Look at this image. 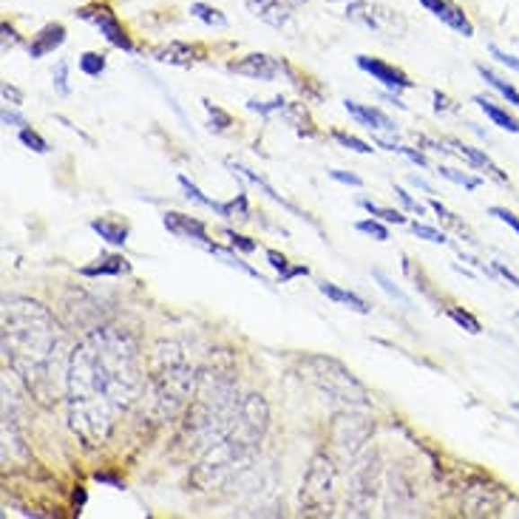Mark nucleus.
<instances>
[{
  "label": "nucleus",
  "mask_w": 519,
  "mask_h": 519,
  "mask_svg": "<svg viewBox=\"0 0 519 519\" xmlns=\"http://www.w3.org/2000/svg\"><path fill=\"white\" fill-rule=\"evenodd\" d=\"M139 357L128 335L100 330L75 349L68 364V418L85 443L111 435L136 395Z\"/></svg>",
  "instance_id": "f257e3e1"
},
{
  "label": "nucleus",
  "mask_w": 519,
  "mask_h": 519,
  "mask_svg": "<svg viewBox=\"0 0 519 519\" xmlns=\"http://www.w3.org/2000/svg\"><path fill=\"white\" fill-rule=\"evenodd\" d=\"M4 349L12 366L31 383L46 378V372L55 364L57 349V327L51 324V315L34 301L12 298L6 301L4 315Z\"/></svg>",
  "instance_id": "f03ea898"
},
{
  "label": "nucleus",
  "mask_w": 519,
  "mask_h": 519,
  "mask_svg": "<svg viewBox=\"0 0 519 519\" xmlns=\"http://www.w3.org/2000/svg\"><path fill=\"white\" fill-rule=\"evenodd\" d=\"M77 14L83 17V21L94 23V26L100 29L102 38L109 40L111 46H117V48H122V51H134L131 38L125 34V29H122L119 21H117V14H114L109 6H83Z\"/></svg>",
  "instance_id": "7ed1b4c3"
},
{
  "label": "nucleus",
  "mask_w": 519,
  "mask_h": 519,
  "mask_svg": "<svg viewBox=\"0 0 519 519\" xmlns=\"http://www.w3.org/2000/svg\"><path fill=\"white\" fill-rule=\"evenodd\" d=\"M357 68L366 71V75L372 80H378L383 88H389L391 94H398V92H409V88H415V83H411L400 68L395 66H389L378 57H366V55H357Z\"/></svg>",
  "instance_id": "20e7f679"
},
{
  "label": "nucleus",
  "mask_w": 519,
  "mask_h": 519,
  "mask_svg": "<svg viewBox=\"0 0 519 519\" xmlns=\"http://www.w3.org/2000/svg\"><path fill=\"white\" fill-rule=\"evenodd\" d=\"M250 14L259 17L261 23L273 26V29H287L293 21V12L284 0H244Z\"/></svg>",
  "instance_id": "39448f33"
},
{
  "label": "nucleus",
  "mask_w": 519,
  "mask_h": 519,
  "mask_svg": "<svg viewBox=\"0 0 519 519\" xmlns=\"http://www.w3.org/2000/svg\"><path fill=\"white\" fill-rule=\"evenodd\" d=\"M227 71H230V75L250 77V80L270 83V80H276V75H278V63H276L273 57H267V55H247V57L239 60V63H230Z\"/></svg>",
  "instance_id": "423d86ee"
},
{
  "label": "nucleus",
  "mask_w": 519,
  "mask_h": 519,
  "mask_svg": "<svg viewBox=\"0 0 519 519\" xmlns=\"http://www.w3.org/2000/svg\"><path fill=\"white\" fill-rule=\"evenodd\" d=\"M344 109L349 111V117H355L357 122L366 125V128L374 134H398L395 119H389L381 109H372V105H361V102H352V100L344 102Z\"/></svg>",
  "instance_id": "0eeeda50"
},
{
  "label": "nucleus",
  "mask_w": 519,
  "mask_h": 519,
  "mask_svg": "<svg viewBox=\"0 0 519 519\" xmlns=\"http://www.w3.org/2000/svg\"><path fill=\"white\" fill-rule=\"evenodd\" d=\"M163 224L173 233V236L179 239H193L199 242L202 247L210 244V236H207V227L196 219V216H185V213H165Z\"/></svg>",
  "instance_id": "6e6552de"
},
{
  "label": "nucleus",
  "mask_w": 519,
  "mask_h": 519,
  "mask_svg": "<svg viewBox=\"0 0 519 519\" xmlns=\"http://www.w3.org/2000/svg\"><path fill=\"white\" fill-rule=\"evenodd\" d=\"M63 43H66V26L63 23H48V26H43L38 34H34V40L29 43V57L40 60V57L51 55L55 48H60Z\"/></svg>",
  "instance_id": "1a4fd4ad"
},
{
  "label": "nucleus",
  "mask_w": 519,
  "mask_h": 519,
  "mask_svg": "<svg viewBox=\"0 0 519 519\" xmlns=\"http://www.w3.org/2000/svg\"><path fill=\"white\" fill-rule=\"evenodd\" d=\"M128 270H131V264L125 261L122 256L102 253L94 264H85L80 273H83L85 278H97V276H122V273H128Z\"/></svg>",
  "instance_id": "9d476101"
},
{
  "label": "nucleus",
  "mask_w": 519,
  "mask_h": 519,
  "mask_svg": "<svg viewBox=\"0 0 519 519\" xmlns=\"http://www.w3.org/2000/svg\"><path fill=\"white\" fill-rule=\"evenodd\" d=\"M318 290H321V295H327V298L335 301V303H344V307H349V310H355V312H361V315L369 312V303H366L361 295H355V293H349V290H341V287H338V284L321 281V284H318Z\"/></svg>",
  "instance_id": "9b49d317"
},
{
  "label": "nucleus",
  "mask_w": 519,
  "mask_h": 519,
  "mask_svg": "<svg viewBox=\"0 0 519 519\" xmlns=\"http://www.w3.org/2000/svg\"><path fill=\"white\" fill-rule=\"evenodd\" d=\"M92 230L97 233V236L102 242H109L114 247H125V242H128V224H122V222H114V219H94L92 222Z\"/></svg>",
  "instance_id": "f8f14e48"
},
{
  "label": "nucleus",
  "mask_w": 519,
  "mask_h": 519,
  "mask_svg": "<svg viewBox=\"0 0 519 519\" xmlns=\"http://www.w3.org/2000/svg\"><path fill=\"white\" fill-rule=\"evenodd\" d=\"M454 148H457V154H460V156L469 159V163H471L474 168H482L486 173H491L494 179H499V182H508V176H506L503 171H499V168L491 163V156H488V154H482L479 148H471V145H460V142H457Z\"/></svg>",
  "instance_id": "ddd939ff"
},
{
  "label": "nucleus",
  "mask_w": 519,
  "mask_h": 519,
  "mask_svg": "<svg viewBox=\"0 0 519 519\" xmlns=\"http://www.w3.org/2000/svg\"><path fill=\"white\" fill-rule=\"evenodd\" d=\"M474 102L479 105V111L497 125V128H506V131H511V134H519V122H516L514 117H508V111L497 109V105H494L491 100H486V97H474Z\"/></svg>",
  "instance_id": "4468645a"
},
{
  "label": "nucleus",
  "mask_w": 519,
  "mask_h": 519,
  "mask_svg": "<svg viewBox=\"0 0 519 519\" xmlns=\"http://www.w3.org/2000/svg\"><path fill=\"white\" fill-rule=\"evenodd\" d=\"M156 60L159 63H171V66H182L188 68L193 63V48L185 43H168L165 48L156 51Z\"/></svg>",
  "instance_id": "2eb2a0df"
},
{
  "label": "nucleus",
  "mask_w": 519,
  "mask_h": 519,
  "mask_svg": "<svg viewBox=\"0 0 519 519\" xmlns=\"http://www.w3.org/2000/svg\"><path fill=\"white\" fill-rule=\"evenodd\" d=\"M440 21H443L445 26H452L454 31H460L462 38H471V34H474V26H471L469 17H465V12L457 9V6H452V4H445V9L440 12Z\"/></svg>",
  "instance_id": "dca6fc26"
},
{
  "label": "nucleus",
  "mask_w": 519,
  "mask_h": 519,
  "mask_svg": "<svg viewBox=\"0 0 519 519\" xmlns=\"http://www.w3.org/2000/svg\"><path fill=\"white\" fill-rule=\"evenodd\" d=\"M477 71H479V77L486 80L491 88H497V92L503 94L511 105H516V109H519V92H516V88H514L511 83H506L503 77L494 75V71H491V68H486V66H477Z\"/></svg>",
  "instance_id": "f3484780"
},
{
  "label": "nucleus",
  "mask_w": 519,
  "mask_h": 519,
  "mask_svg": "<svg viewBox=\"0 0 519 519\" xmlns=\"http://www.w3.org/2000/svg\"><path fill=\"white\" fill-rule=\"evenodd\" d=\"M179 188H182L185 190V196H188V199H193L196 205H202V207H207V210H213V213H219V216H222V207L224 205H219L216 199H210V196H205L199 188H196L193 182H190V179L182 173V176H179Z\"/></svg>",
  "instance_id": "a211bd4d"
},
{
  "label": "nucleus",
  "mask_w": 519,
  "mask_h": 519,
  "mask_svg": "<svg viewBox=\"0 0 519 519\" xmlns=\"http://www.w3.org/2000/svg\"><path fill=\"white\" fill-rule=\"evenodd\" d=\"M190 14L196 21H202L207 26H216V29H224L227 26V17L216 9V6H207V4H190Z\"/></svg>",
  "instance_id": "6ab92c4d"
},
{
  "label": "nucleus",
  "mask_w": 519,
  "mask_h": 519,
  "mask_svg": "<svg viewBox=\"0 0 519 519\" xmlns=\"http://www.w3.org/2000/svg\"><path fill=\"white\" fill-rule=\"evenodd\" d=\"M361 207H364L366 213H372L374 219H381V222H389V224H406V216H403V213H398V210L381 207V205H374V202H369V199H361Z\"/></svg>",
  "instance_id": "aec40b11"
},
{
  "label": "nucleus",
  "mask_w": 519,
  "mask_h": 519,
  "mask_svg": "<svg viewBox=\"0 0 519 519\" xmlns=\"http://www.w3.org/2000/svg\"><path fill=\"white\" fill-rule=\"evenodd\" d=\"M105 66H109V60H105V55H100V51H85L80 57V71L88 77H100Z\"/></svg>",
  "instance_id": "412c9836"
},
{
  "label": "nucleus",
  "mask_w": 519,
  "mask_h": 519,
  "mask_svg": "<svg viewBox=\"0 0 519 519\" xmlns=\"http://www.w3.org/2000/svg\"><path fill=\"white\" fill-rule=\"evenodd\" d=\"M332 139L338 142V145H344V148H349V151H355V154H372V151H374L369 142L357 139V136H352V134H347V131H332Z\"/></svg>",
  "instance_id": "4be33fe9"
},
{
  "label": "nucleus",
  "mask_w": 519,
  "mask_h": 519,
  "mask_svg": "<svg viewBox=\"0 0 519 519\" xmlns=\"http://www.w3.org/2000/svg\"><path fill=\"white\" fill-rule=\"evenodd\" d=\"M222 216H224V219H239V222H247V219H250V210H247V196H244V193H239L236 199H233V202H227V205L222 207Z\"/></svg>",
  "instance_id": "5701e85b"
},
{
  "label": "nucleus",
  "mask_w": 519,
  "mask_h": 519,
  "mask_svg": "<svg viewBox=\"0 0 519 519\" xmlns=\"http://www.w3.org/2000/svg\"><path fill=\"white\" fill-rule=\"evenodd\" d=\"M445 315H449L452 321H454V324H460L465 332H471V335H477L482 327H479V321L471 315V312H465V310H460V307H449V310H445Z\"/></svg>",
  "instance_id": "b1692460"
},
{
  "label": "nucleus",
  "mask_w": 519,
  "mask_h": 519,
  "mask_svg": "<svg viewBox=\"0 0 519 519\" xmlns=\"http://www.w3.org/2000/svg\"><path fill=\"white\" fill-rule=\"evenodd\" d=\"M437 173H440V176H445V179H449V182H454V185L469 188V190H474V188H479V185H482V179H479V176L460 173V171H454V168H437Z\"/></svg>",
  "instance_id": "393cba45"
},
{
  "label": "nucleus",
  "mask_w": 519,
  "mask_h": 519,
  "mask_svg": "<svg viewBox=\"0 0 519 519\" xmlns=\"http://www.w3.org/2000/svg\"><path fill=\"white\" fill-rule=\"evenodd\" d=\"M21 142L26 148H31L34 154H48L51 148H48V142L34 131V128H21Z\"/></svg>",
  "instance_id": "a878e982"
},
{
  "label": "nucleus",
  "mask_w": 519,
  "mask_h": 519,
  "mask_svg": "<svg viewBox=\"0 0 519 519\" xmlns=\"http://www.w3.org/2000/svg\"><path fill=\"white\" fill-rule=\"evenodd\" d=\"M357 230H361V233H366V236H372L374 242H389V230L378 222V219H364V222H357L355 224Z\"/></svg>",
  "instance_id": "bb28decb"
},
{
  "label": "nucleus",
  "mask_w": 519,
  "mask_h": 519,
  "mask_svg": "<svg viewBox=\"0 0 519 519\" xmlns=\"http://www.w3.org/2000/svg\"><path fill=\"white\" fill-rule=\"evenodd\" d=\"M205 109L210 111V128L213 131H219V134H224L230 125H233V119H230V114H224L222 109H216V105H210L207 100H205Z\"/></svg>",
  "instance_id": "cd10ccee"
},
{
  "label": "nucleus",
  "mask_w": 519,
  "mask_h": 519,
  "mask_svg": "<svg viewBox=\"0 0 519 519\" xmlns=\"http://www.w3.org/2000/svg\"><path fill=\"white\" fill-rule=\"evenodd\" d=\"M411 233H415L418 239H426V242H432V244H445L449 239H445V233L443 230H435V227H428V224H411Z\"/></svg>",
  "instance_id": "c85d7f7f"
},
{
  "label": "nucleus",
  "mask_w": 519,
  "mask_h": 519,
  "mask_svg": "<svg viewBox=\"0 0 519 519\" xmlns=\"http://www.w3.org/2000/svg\"><path fill=\"white\" fill-rule=\"evenodd\" d=\"M224 236H227V242L236 247V250H242V253H253V250L259 247L253 239H247V236H242V233H236V230H230V227H224Z\"/></svg>",
  "instance_id": "c756f323"
},
{
  "label": "nucleus",
  "mask_w": 519,
  "mask_h": 519,
  "mask_svg": "<svg viewBox=\"0 0 519 519\" xmlns=\"http://www.w3.org/2000/svg\"><path fill=\"white\" fill-rule=\"evenodd\" d=\"M284 105H287V102H284L281 97H276V100H270V102H259V100H250L247 102V109L250 111H256V114H273V111H284Z\"/></svg>",
  "instance_id": "7c9ffc66"
},
{
  "label": "nucleus",
  "mask_w": 519,
  "mask_h": 519,
  "mask_svg": "<svg viewBox=\"0 0 519 519\" xmlns=\"http://www.w3.org/2000/svg\"><path fill=\"white\" fill-rule=\"evenodd\" d=\"M51 77H55V88H57V92H60L63 97H68V94H71V85H68V63H66V60L57 63L55 75H51Z\"/></svg>",
  "instance_id": "2f4dec72"
},
{
  "label": "nucleus",
  "mask_w": 519,
  "mask_h": 519,
  "mask_svg": "<svg viewBox=\"0 0 519 519\" xmlns=\"http://www.w3.org/2000/svg\"><path fill=\"white\" fill-rule=\"evenodd\" d=\"M267 261H270L273 270H278V276H284V273L290 270V261H287V256H281L278 250H267Z\"/></svg>",
  "instance_id": "473e14b6"
},
{
  "label": "nucleus",
  "mask_w": 519,
  "mask_h": 519,
  "mask_svg": "<svg viewBox=\"0 0 519 519\" xmlns=\"http://www.w3.org/2000/svg\"><path fill=\"white\" fill-rule=\"evenodd\" d=\"M372 276H374V278H378V281H381V287H383V290H386V293H389L391 298H398L400 303H409V298H406V295H403V293H400V290L395 287V284H391V281H389V278H386V276H383L381 270H374Z\"/></svg>",
  "instance_id": "72a5a7b5"
},
{
  "label": "nucleus",
  "mask_w": 519,
  "mask_h": 519,
  "mask_svg": "<svg viewBox=\"0 0 519 519\" xmlns=\"http://www.w3.org/2000/svg\"><path fill=\"white\" fill-rule=\"evenodd\" d=\"M395 193H398V199L406 205V210H411V213H418V216H423V213H426V207L418 202V199H411V196L403 190V188H395Z\"/></svg>",
  "instance_id": "f704fd0d"
},
{
  "label": "nucleus",
  "mask_w": 519,
  "mask_h": 519,
  "mask_svg": "<svg viewBox=\"0 0 519 519\" xmlns=\"http://www.w3.org/2000/svg\"><path fill=\"white\" fill-rule=\"evenodd\" d=\"M488 51H491V57H497V60H499V63H503L506 68H511V71H519V60H516V57H511V55H508V51H503V48H497V46H491Z\"/></svg>",
  "instance_id": "c9c22d12"
},
{
  "label": "nucleus",
  "mask_w": 519,
  "mask_h": 519,
  "mask_svg": "<svg viewBox=\"0 0 519 519\" xmlns=\"http://www.w3.org/2000/svg\"><path fill=\"white\" fill-rule=\"evenodd\" d=\"M491 216H497L499 222H506L511 230H516V233H519V219L514 216L511 210H506V207H491Z\"/></svg>",
  "instance_id": "e433bc0d"
},
{
  "label": "nucleus",
  "mask_w": 519,
  "mask_h": 519,
  "mask_svg": "<svg viewBox=\"0 0 519 519\" xmlns=\"http://www.w3.org/2000/svg\"><path fill=\"white\" fill-rule=\"evenodd\" d=\"M330 176L335 179V182H344V185H352V188H361V185H364L361 176L347 173V171H330Z\"/></svg>",
  "instance_id": "4c0bfd02"
},
{
  "label": "nucleus",
  "mask_w": 519,
  "mask_h": 519,
  "mask_svg": "<svg viewBox=\"0 0 519 519\" xmlns=\"http://www.w3.org/2000/svg\"><path fill=\"white\" fill-rule=\"evenodd\" d=\"M4 100L6 102H12V105H23V92L21 88H14V85H4Z\"/></svg>",
  "instance_id": "58836bf2"
},
{
  "label": "nucleus",
  "mask_w": 519,
  "mask_h": 519,
  "mask_svg": "<svg viewBox=\"0 0 519 519\" xmlns=\"http://www.w3.org/2000/svg\"><path fill=\"white\" fill-rule=\"evenodd\" d=\"M4 125H17V128H26V119L21 114H14L9 109H4Z\"/></svg>",
  "instance_id": "ea45409f"
},
{
  "label": "nucleus",
  "mask_w": 519,
  "mask_h": 519,
  "mask_svg": "<svg viewBox=\"0 0 519 519\" xmlns=\"http://www.w3.org/2000/svg\"><path fill=\"white\" fill-rule=\"evenodd\" d=\"M295 276H310V270H307V267H290L287 273L278 276V281H281V284H287V281H293Z\"/></svg>",
  "instance_id": "a19ab883"
},
{
  "label": "nucleus",
  "mask_w": 519,
  "mask_h": 519,
  "mask_svg": "<svg viewBox=\"0 0 519 519\" xmlns=\"http://www.w3.org/2000/svg\"><path fill=\"white\" fill-rule=\"evenodd\" d=\"M0 31H4V46H17V43H21V40H17V31L9 23L0 26Z\"/></svg>",
  "instance_id": "79ce46f5"
},
{
  "label": "nucleus",
  "mask_w": 519,
  "mask_h": 519,
  "mask_svg": "<svg viewBox=\"0 0 519 519\" xmlns=\"http://www.w3.org/2000/svg\"><path fill=\"white\" fill-rule=\"evenodd\" d=\"M420 4H423L428 12H432L435 17H440V12L445 9V0H420Z\"/></svg>",
  "instance_id": "37998d69"
},
{
  "label": "nucleus",
  "mask_w": 519,
  "mask_h": 519,
  "mask_svg": "<svg viewBox=\"0 0 519 519\" xmlns=\"http://www.w3.org/2000/svg\"><path fill=\"white\" fill-rule=\"evenodd\" d=\"M497 273H499V276H503V278H508V281L514 284V287H519V276H514V273L508 270V267H503V264H497Z\"/></svg>",
  "instance_id": "c03bdc74"
},
{
  "label": "nucleus",
  "mask_w": 519,
  "mask_h": 519,
  "mask_svg": "<svg viewBox=\"0 0 519 519\" xmlns=\"http://www.w3.org/2000/svg\"><path fill=\"white\" fill-rule=\"evenodd\" d=\"M97 482H105V486H114V488H122V482L109 477V474H97Z\"/></svg>",
  "instance_id": "a18cd8bd"
},
{
  "label": "nucleus",
  "mask_w": 519,
  "mask_h": 519,
  "mask_svg": "<svg viewBox=\"0 0 519 519\" xmlns=\"http://www.w3.org/2000/svg\"><path fill=\"white\" fill-rule=\"evenodd\" d=\"M435 109H437V111H445V109H449V100H445L440 92H435Z\"/></svg>",
  "instance_id": "49530a36"
},
{
  "label": "nucleus",
  "mask_w": 519,
  "mask_h": 519,
  "mask_svg": "<svg viewBox=\"0 0 519 519\" xmlns=\"http://www.w3.org/2000/svg\"><path fill=\"white\" fill-rule=\"evenodd\" d=\"M83 503H85V491H77V494H75V506H77V511L83 508Z\"/></svg>",
  "instance_id": "de8ad7c7"
},
{
  "label": "nucleus",
  "mask_w": 519,
  "mask_h": 519,
  "mask_svg": "<svg viewBox=\"0 0 519 519\" xmlns=\"http://www.w3.org/2000/svg\"><path fill=\"white\" fill-rule=\"evenodd\" d=\"M514 409H516V411H519V403H516V406H514Z\"/></svg>",
  "instance_id": "09e8293b"
},
{
  "label": "nucleus",
  "mask_w": 519,
  "mask_h": 519,
  "mask_svg": "<svg viewBox=\"0 0 519 519\" xmlns=\"http://www.w3.org/2000/svg\"><path fill=\"white\" fill-rule=\"evenodd\" d=\"M332 4H335V0H332ZM349 4H352V0H349Z\"/></svg>",
  "instance_id": "8fccbe9b"
}]
</instances>
